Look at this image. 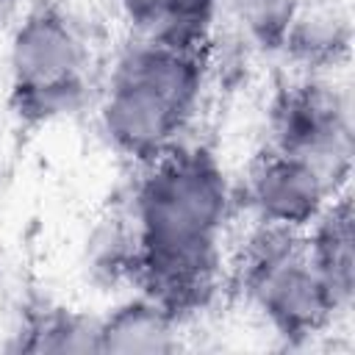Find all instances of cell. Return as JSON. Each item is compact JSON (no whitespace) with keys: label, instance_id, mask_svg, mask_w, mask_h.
Segmentation results:
<instances>
[{"label":"cell","instance_id":"7","mask_svg":"<svg viewBox=\"0 0 355 355\" xmlns=\"http://www.w3.org/2000/svg\"><path fill=\"white\" fill-rule=\"evenodd\" d=\"M305 250L338 305H347L352 297V208L347 197L324 205L313 219Z\"/></svg>","mask_w":355,"mask_h":355},{"label":"cell","instance_id":"11","mask_svg":"<svg viewBox=\"0 0 355 355\" xmlns=\"http://www.w3.org/2000/svg\"><path fill=\"white\" fill-rule=\"evenodd\" d=\"M19 6H22V0H0V28L8 25V22L17 17Z\"/></svg>","mask_w":355,"mask_h":355},{"label":"cell","instance_id":"2","mask_svg":"<svg viewBox=\"0 0 355 355\" xmlns=\"http://www.w3.org/2000/svg\"><path fill=\"white\" fill-rule=\"evenodd\" d=\"M200 50L144 39L108 83L103 130L119 153L150 164L175 144L200 100Z\"/></svg>","mask_w":355,"mask_h":355},{"label":"cell","instance_id":"8","mask_svg":"<svg viewBox=\"0 0 355 355\" xmlns=\"http://www.w3.org/2000/svg\"><path fill=\"white\" fill-rule=\"evenodd\" d=\"M122 6L147 42L200 50L214 0H122Z\"/></svg>","mask_w":355,"mask_h":355},{"label":"cell","instance_id":"10","mask_svg":"<svg viewBox=\"0 0 355 355\" xmlns=\"http://www.w3.org/2000/svg\"><path fill=\"white\" fill-rule=\"evenodd\" d=\"M33 341H28L22 349L36 352H86L97 349V322L69 316V313H53L33 324Z\"/></svg>","mask_w":355,"mask_h":355},{"label":"cell","instance_id":"1","mask_svg":"<svg viewBox=\"0 0 355 355\" xmlns=\"http://www.w3.org/2000/svg\"><path fill=\"white\" fill-rule=\"evenodd\" d=\"M227 202L225 172L205 147L172 144L150 161L136 191V255L147 297L172 316L211 288Z\"/></svg>","mask_w":355,"mask_h":355},{"label":"cell","instance_id":"6","mask_svg":"<svg viewBox=\"0 0 355 355\" xmlns=\"http://www.w3.org/2000/svg\"><path fill=\"white\" fill-rule=\"evenodd\" d=\"M175 316L155 300H130L97 319V352H172Z\"/></svg>","mask_w":355,"mask_h":355},{"label":"cell","instance_id":"9","mask_svg":"<svg viewBox=\"0 0 355 355\" xmlns=\"http://www.w3.org/2000/svg\"><path fill=\"white\" fill-rule=\"evenodd\" d=\"M302 3L305 0H230L244 33L266 50L288 44L291 31L302 17Z\"/></svg>","mask_w":355,"mask_h":355},{"label":"cell","instance_id":"5","mask_svg":"<svg viewBox=\"0 0 355 355\" xmlns=\"http://www.w3.org/2000/svg\"><path fill=\"white\" fill-rule=\"evenodd\" d=\"M336 186L305 158L272 150L250 175V202L263 225L302 230L324 211Z\"/></svg>","mask_w":355,"mask_h":355},{"label":"cell","instance_id":"4","mask_svg":"<svg viewBox=\"0 0 355 355\" xmlns=\"http://www.w3.org/2000/svg\"><path fill=\"white\" fill-rule=\"evenodd\" d=\"M244 280L252 300L286 338L319 333L341 308L308 250L297 241V230L263 225L250 239Z\"/></svg>","mask_w":355,"mask_h":355},{"label":"cell","instance_id":"3","mask_svg":"<svg viewBox=\"0 0 355 355\" xmlns=\"http://www.w3.org/2000/svg\"><path fill=\"white\" fill-rule=\"evenodd\" d=\"M83 72L86 44L61 8L36 6L17 22L8 75L19 116L42 122L69 111L80 97Z\"/></svg>","mask_w":355,"mask_h":355}]
</instances>
